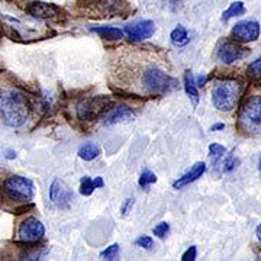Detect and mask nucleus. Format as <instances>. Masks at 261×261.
<instances>
[{
  "label": "nucleus",
  "mask_w": 261,
  "mask_h": 261,
  "mask_svg": "<svg viewBox=\"0 0 261 261\" xmlns=\"http://www.w3.org/2000/svg\"><path fill=\"white\" fill-rule=\"evenodd\" d=\"M29 115V105L25 94L18 90L0 93V116L2 121L12 128L22 126Z\"/></svg>",
  "instance_id": "f257e3e1"
},
{
  "label": "nucleus",
  "mask_w": 261,
  "mask_h": 261,
  "mask_svg": "<svg viewBox=\"0 0 261 261\" xmlns=\"http://www.w3.org/2000/svg\"><path fill=\"white\" fill-rule=\"evenodd\" d=\"M241 89L240 84L235 82H221L214 87L212 92V102L215 108L219 111H232L240 100Z\"/></svg>",
  "instance_id": "f03ea898"
},
{
  "label": "nucleus",
  "mask_w": 261,
  "mask_h": 261,
  "mask_svg": "<svg viewBox=\"0 0 261 261\" xmlns=\"http://www.w3.org/2000/svg\"><path fill=\"white\" fill-rule=\"evenodd\" d=\"M142 83L151 93L163 94L177 87V82L157 67L148 68L142 75Z\"/></svg>",
  "instance_id": "7ed1b4c3"
},
{
  "label": "nucleus",
  "mask_w": 261,
  "mask_h": 261,
  "mask_svg": "<svg viewBox=\"0 0 261 261\" xmlns=\"http://www.w3.org/2000/svg\"><path fill=\"white\" fill-rule=\"evenodd\" d=\"M111 99L108 96H93V97H86L83 100L77 103V116L82 121H94L99 118L105 111L109 109Z\"/></svg>",
  "instance_id": "20e7f679"
},
{
  "label": "nucleus",
  "mask_w": 261,
  "mask_h": 261,
  "mask_svg": "<svg viewBox=\"0 0 261 261\" xmlns=\"http://www.w3.org/2000/svg\"><path fill=\"white\" fill-rule=\"evenodd\" d=\"M5 190L12 199L19 202H29L35 193L34 183L29 178L22 176H12L8 178L5 183Z\"/></svg>",
  "instance_id": "39448f33"
},
{
  "label": "nucleus",
  "mask_w": 261,
  "mask_h": 261,
  "mask_svg": "<svg viewBox=\"0 0 261 261\" xmlns=\"http://www.w3.org/2000/svg\"><path fill=\"white\" fill-rule=\"evenodd\" d=\"M241 125L245 130H257L261 128V97L251 96L244 103L241 111Z\"/></svg>",
  "instance_id": "423d86ee"
},
{
  "label": "nucleus",
  "mask_w": 261,
  "mask_h": 261,
  "mask_svg": "<svg viewBox=\"0 0 261 261\" xmlns=\"http://www.w3.org/2000/svg\"><path fill=\"white\" fill-rule=\"evenodd\" d=\"M44 233L45 228L37 218H28L27 221H23L18 231L19 240L23 243H37L44 237Z\"/></svg>",
  "instance_id": "0eeeda50"
},
{
  "label": "nucleus",
  "mask_w": 261,
  "mask_h": 261,
  "mask_svg": "<svg viewBox=\"0 0 261 261\" xmlns=\"http://www.w3.org/2000/svg\"><path fill=\"white\" fill-rule=\"evenodd\" d=\"M232 37L241 42H252L260 37V23L255 20H244L232 29Z\"/></svg>",
  "instance_id": "6e6552de"
},
{
  "label": "nucleus",
  "mask_w": 261,
  "mask_h": 261,
  "mask_svg": "<svg viewBox=\"0 0 261 261\" xmlns=\"http://www.w3.org/2000/svg\"><path fill=\"white\" fill-rule=\"evenodd\" d=\"M49 199L58 207H67L73 200V192L61 180H54L49 187Z\"/></svg>",
  "instance_id": "1a4fd4ad"
},
{
  "label": "nucleus",
  "mask_w": 261,
  "mask_h": 261,
  "mask_svg": "<svg viewBox=\"0 0 261 261\" xmlns=\"http://www.w3.org/2000/svg\"><path fill=\"white\" fill-rule=\"evenodd\" d=\"M154 32H155V25L151 20H140V22H135V23L125 27V34L132 41L148 39L154 35Z\"/></svg>",
  "instance_id": "9d476101"
},
{
  "label": "nucleus",
  "mask_w": 261,
  "mask_h": 261,
  "mask_svg": "<svg viewBox=\"0 0 261 261\" xmlns=\"http://www.w3.org/2000/svg\"><path fill=\"white\" fill-rule=\"evenodd\" d=\"M247 54H248V51L235 42H225L218 49V58L225 64L235 63V61L244 58Z\"/></svg>",
  "instance_id": "9b49d317"
},
{
  "label": "nucleus",
  "mask_w": 261,
  "mask_h": 261,
  "mask_svg": "<svg viewBox=\"0 0 261 261\" xmlns=\"http://www.w3.org/2000/svg\"><path fill=\"white\" fill-rule=\"evenodd\" d=\"M60 9L53 3L45 2H34L28 6V13L37 19H49L58 15Z\"/></svg>",
  "instance_id": "f8f14e48"
},
{
  "label": "nucleus",
  "mask_w": 261,
  "mask_h": 261,
  "mask_svg": "<svg viewBox=\"0 0 261 261\" xmlns=\"http://www.w3.org/2000/svg\"><path fill=\"white\" fill-rule=\"evenodd\" d=\"M206 171V164L205 163H196L193 167L190 168L187 173H185L181 177H178L174 183H173V187L174 189H183V187L192 185L193 181H196L199 177L203 176V173Z\"/></svg>",
  "instance_id": "ddd939ff"
},
{
  "label": "nucleus",
  "mask_w": 261,
  "mask_h": 261,
  "mask_svg": "<svg viewBox=\"0 0 261 261\" xmlns=\"http://www.w3.org/2000/svg\"><path fill=\"white\" fill-rule=\"evenodd\" d=\"M135 115L130 111L128 106L121 105V106H116L111 109L109 112L106 113V118H105V123L106 125H116V123H122V122H128L130 119H134Z\"/></svg>",
  "instance_id": "4468645a"
},
{
  "label": "nucleus",
  "mask_w": 261,
  "mask_h": 261,
  "mask_svg": "<svg viewBox=\"0 0 261 261\" xmlns=\"http://www.w3.org/2000/svg\"><path fill=\"white\" fill-rule=\"evenodd\" d=\"M185 90H186L189 99L193 103V106H197V103H199V92L196 89L195 77L192 74V71H186V74H185Z\"/></svg>",
  "instance_id": "2eb2a0df"
},
{
  "label": "nucleus",
  "mask_w": 261,
  "mask_h": 261,
  "mask_svg": "<svg viewBox=\"0 0 261 261\" xmlns=\"http://www.w3.org/2000/svg\"><path fill=\"white\" fill-rule=\"evenodd\" d=\"M99 154H100V148L96 144H93V142H87V144L82 145L80 149H79V157L84 160V161H92Z\"/></svg>",
  "instance_id": "dca6fc26"
},
{
  "label": "nucleus",
  "mask_w": 261,
  "mask_h": 261,
  "mask_svg": "<svg viewBox=\"0 0 261 261\" xmlns=\"http://www.w3.org/2000/svg\"><path fill=\"white\" fill-rule=\"evenodd\" d=\"M96 34H99L100 38L103 39H109V41H115V39H121L123 37V32L121 29L115 28V27H99V28H93Z\"/></svg>",
  "instance_id": "f3484780"
},
{
  "label": "nucleus",
  "mask_w": 261,
  "mask_h": 261,
  "mask_svg": "<svg viewBox=\"0 0 261 261\" xmlns=\"http://www.w3.org/2000/svg\"><path fill=\"white\" fill-rule=\"evenodd\" d=\"M170 38H171V42L176 47H185L187 42H189V34H187L186 28H183L181 25H178L177 28L173 29Z\"/></svg>",
  "instance_id": "a211bd4d"
},
{
  "label": "nucleus",
  "mask_w": 261,
  "mask_h": 261,
  "mask_svg": "<svg viewBox=\"0 0 261 261\" xmlns=\"http://www.w3.org/2000/svg\"><path fill=\"white\" fill-rule=\"evenodd\" d=\"M244 12H245V8H244L243 2H233L232 5H231V6L224 12L222 19H224V20H229L231 18L244 15Z\"/></svg>",
  "instance_id": "6ab92c4d"
},
{
  "label": "nucleus",
  "mask_w": 261,
  "mask_h": 261,
  "mask_svg": "<svg viewBox=\"0 0 261 261\" xmlns=\"http://www.w3.org/2000/svg\"><path fill=\"white\" fill-rule=\"evenodd\" d=\"M209 151H211V159L214 163H216L218 160H221L226 154V148L219 145V144H211L209 145Z\"/></svg>",
  "instance_id": "aec40b11"
},
{
  "label": "nucleus",
  "mask_w": 261,
  "mask_h": 261,
  "mask_svg": "<svg viewBox=\"0 0 261 261\" xmlns=\"http://www.w3.org/2000/svg\"><path fill=\"white\" fill-rule=\"evenodd\" d=\"M157 181V176L152 173V171H149V170H145L142 174H141L140 180H138V183H140L141 187H147L149 185H152V183H155Z\"/></svg>",
  "instance_id": "412c9836"
},
{
  "label": "nucleus",
  "mask_w": 261,
  "mask_h": 261,
  "mask_svg": "<svg viewBox=\"0 0 261 261\" xmlns=\"http://www.w3.org/2000/svg\"><path fill=\"white\" fill-rule=\"evenodd\" d=\"M96 189L93 180L90 177L82 178V185H80V193L84 196H90L93 193V190Z\"/></svg>",
  "instance_id": "4be33fe9"
},
{
  "label": "nucleus",
  "mask_w": 261,
  "mask_h": 261,
  "mask_svg": "<svg viewBox=\"0 0 261 261\" xmlns=\"http://www.w3.org/2000/svg\"><path fill=\"white\" fill-rule=\"evenodd\" d=\"M248 75L252 77V79H255V80L261 79V58L255 60L254 63L250 64V67H248Z\"/></svg>",
  "instance_id": "5701e85b"
},
{
  "label": "nucleus",
  "mask_w": 261,
  "mask_h": 261,
  "mask_svg": "<svg viewBox=\"0 0 261 261\" xmlns=\"http://www.w3.org/2000/svg\"><path fill=\"white\" fill-rule=\"evenodd\" d=\"M118 254H119V245L118 244H113L111 247H108L105 251H102L100 255H102L105 260H115Z\"/></svg>",
  "instance_id": "b1692460"
},
{
  "label": "nucleus",
  "mask_w": 261,
  "mask_h": 261,
  "mask_svg": "<svg viewBox=\"0 0 261 261\" xmlns=\"http://www.w3.org/2000/svg\"><path fill=\"white\" fill-rule=\"evenodd\" d=\"M170 231V226L167 222H160L155 228H154V235H157L159 238H164Z\"/></svg>",
  "instance_id": "393cba45"
},
{
  "label": "nucleus",
  "mask_w": 261,
  "mask_h": 261,
  "mask_svg": "<svg viewBox=\"0 0 261 261\" xmlns=\"http://www.w3.org/2000/svg\"><path fill=\"white\" fill-rule=\"evenodd\" d=\"M135 244L138 245V247H142V248H145V250H151L152 248V238L151 237H147V235H142V237H140L137 241H135Z\"/></svg>",
  "instance_id": "a878e982"
},
{
  "label": "nucleus",
  "mask_w": 261,
  "mask_h": 261,
  "mask_svg": "<svg viewBox=\"0 0 261 261\" xmlns=\"http://www.w3.org/2000/svg\"><path fill=\"white\" fill-rule=\"evenodd\" d=\"M196 254H197V248H196L195 245H192V247H189V250H187V251L183 254L181 260H183V261L196 260Z\"/></svg>",
  "instance_id": "bb28decb"
},
{
  "label": "nucleus",
  "mask_w": 261,
  "mask_h": 261,
  "mask_svg": "<svg viewBox=\"0 0 261 261\" xmlns=\"http://www.w3.org/2000/svg\"><path fill=\"white\" fill-rule=\"evenodd\" d=\"M134 197H130V199H126L125 200V203H123V206H122V215L123 216H126V215L129 214V211H130V207L134 206Z\"/></svg>",
  "instance_id": "cd10ccee"
},
{
  "label": "nucleus",
  "mask_w": 261,
  "mask_h": 261,
  "mask_svg": "<svg viewBox=\"0 0 261 261\" xmlns=\"http://www.w3.org/2000/svg\"><path fill=\"white\" fill-rule=\"evenodd\" d=\"M235 159H228L226 161H225V170L226 171H229V170H232L233 167H235Z\"/></svg>",
  "instance_id": "c85d7f7f"
},
{
  "label": "nucleus",
  "mask_w": 261,
  "mask_h": 261,
  "mask_svg": "<svg viewBox=\"0 0 261 261\" xmlns=\"http://www.w3.org/2000/svg\"><path fill=\"white\" fill-rule=\"evenodd\" d=\"M93 183H94V186H96V189H97V187H103V185H105L102 177H96L93 180Z\"/></svg>",
  "instance_id": "c756f323"
},
{
  "label": "nucleus",
  "mask_w": 261,
  "mask_h": 261,
  "mask_svg": "<svg viewBox=\"0 0 261 261\" xmlns=\"http://www.w3.org/2000/svg\"><path fill=\"white\" fill-rule=\"evenodd\" d=\"M224 128H225L224 123H216V125L212 126V130H219V129H224Z\"/></svg>",
  "instance_id": "7c9ffc66"
},
{
  "label": "nucleus",
  "mask_w": 261,
  "mask_h": 261,
  "mask_svg": "<svg viewBox=\"0 0 261 261\" xmlns=\"http://www.w3.org/2000/svg\"><path fill=\"white\" fill-rule=\"evenodd\" d=\"M257 237H258V240L261 241V224L258 225V228H257Z\"/></svg>",
  "instance_id": "2f4dec72"
},
{
  "label": "nucleus",
  "mask_w": 261,
  "mask_h": 261,
  "mask_svg": "<svg viewBox=\"0 0 261 261\" xmlns=\"http://www.w3.org/2000/svg\"><path fill=\"white\" fill-rule=\"evenodd\" d=\"M205 82H206L205 77H202V79L199 77V86H203V84H205Z\"/></svg>",
  "instance_id": "473e14b6"
}]
</instances>
